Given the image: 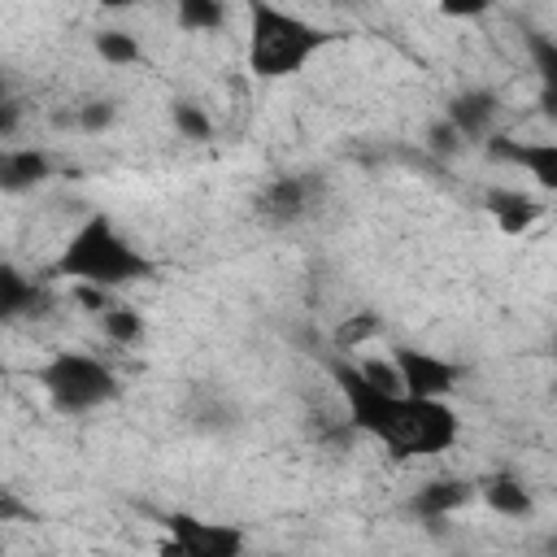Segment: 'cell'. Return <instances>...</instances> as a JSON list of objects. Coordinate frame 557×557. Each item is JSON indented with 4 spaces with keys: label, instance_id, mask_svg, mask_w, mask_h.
<instances>
[{
    "label": "cell",
    "instance_id": "1",
    "mask_svg": "<svg viewBox=\"0 0 557 557\" xmlns=\"http://www.w3.org/2000/svg\"><path fill=\"white\" fill-rule=\"evenodd\" d=\"M326 374L344 400V418L352 431L370 435L392 453V461H413V457H440L457 444L461 418L448 400L435 396H409L396 387L374 383L361 361L348 352L326 357Z\"/></svg>",
    "mask_w": 557,
    "mask_h": 557
},
{
    "label": "cell",
    "instance_id": "2",
    "mask_svg": "<svg viewBox=\"0 0 557 557\" xmlns=\"http://www.w3.org/2000/svg\"><path fill=\"white\" fill-rule=\"evenodd\" d=\"M57 274L70 278V283H91V287L117 292V287L152 278L157 261L144 248H135L117 231V222L109 213H87L70 231V239H65V248L57 257Z\"/></svg>",
    "mask_w": 557,
    "mask_h": 557
},
{
    "label": "cell",
    "instance_id": "3",
    "mask_svg": "<svg viewBox=\"0 0 557 557\" xmlns=\"http://www.w3.org/2000/svg\"><path fill=\"white\" fill-rule=\"evenodd\" d=\"M335 39L339 30H326L274 0H248V74L261 83L296 78Z\"/></svg>",
    "mask_w": 557,
    "mask_h": 557
},
{
    "label": "cell",
    "instance_id": "4",
    "mask_svg": "<svg viewBox=\"0 0 557 557\" xmlns=\"http://www.w3.org/2000/svg\"><path fill=\"white\" fill-rule=\"evenodd\" d=\"M35 383L48 396V405L57 413H65V418L96 413V409H104V405H113L122 396V383H117L113 366L91 357V352H74V348L52 352L35 370Z\"/></svg>",
    "mask_w": 557,
    "mask_h": 557
},
{
    "label": "cell",
    "instance_id": "5",
    "mask_svg": "<svg viewBox=\"0 0 557 557\" xmlns=\"http://www.w3.org/2000/svg\"><path fill=\"white\" fill-rule=\"evenodd\" d=\"M248 535L231 522H205L191 513H165V540L161 553L174 557H239Z\"/></svg>",
    "mask_w": 557,
    "mask_h": 557
},
{
    "label": "cell",
    "instance_id": "6",
    "mask_svg": "<svg viewBox=\"0 0 557 557\" xmlns=\"http://www.w3.org/2000/svg\"><path fill=\"white\" fill-rule=\"evenodd\" d=\"M392 361L400 370V387L409 396H435V400H448L457 392V383L466 379V366L453 361V357H440V352H426V348H413V344H396L392 348Z\"/></svg>",
    "mask_w": 557,
    "mask_h": 557
},
{
    "label": "cell",
    "instance_id": "7",
    "mask_svg": "<svg viewBox=\"0 0 557 557\" xmlns=\"http://www.w3.org/2000/svg\"><path fill=\"white\" fill-rule=\"evenodd\" d=\"M318 200H322V183L313 174H278L261 187L257 218L283 231V226H296L309 213H318Z\"/></svg>",
    "mask_w": 557,
    "mask_h": 557
},
{
    "label": "cell",
    "instance_id": "8",
    "mask_svg": "<svg viewBox=\"0 0 557 557\" xmlns=\"http://www.w3.org/2000/svg\"><path fill=\"white\" fill-rule=\"evenodd\" d=\"M487 157L522 170L544 196H557V139H513V135H492Z\"/></svg>",
    "mask_w": 557,
    "mask_h": 557
},
{
    "label": "cell",
    "instance_id": "9",
    "mask_svg": "<svg viewBox=\"0 0 557 557\" xmlns=\"http://www.w3.org/2000/svg\"><path fill=\"white\" fill-rule=\"evenodd\" d=\"M444 117L466 135V144H487L500 122V96L492 87H466L453 91L444 104Z\"/></svg>",
    "mask_w": 557,
    "mask_h": 557
},
{
    "label": "cell",
    "instance_id": "10",
    "mask_svg": "<svg viewBox=\"0 0 557 557\" xmlns=\"http://www.w3.org/2000/svg\"><path fill=\"white\" fill-rule=\"evenodd\" d=\"M483 209H487V218L496 222L500 235H527L548 213V205L540 196L522 191V187H487L483 191Z\"/></svg>",
    "mask_w": 557,
    "mask_h": 557
},
{
    "label": "cell",
    "instance_id": "11",
    "mask_svg": "<svg viewBox=\"0 0 557 557\" xmlns=\"http://www.w3.org/2000/svg\"><path fill=\"white\" fill-rule=\"evenodd\" d=\"M474 496H479V483H470L466 474H440V479H426V483L413 492L409 509H413L422 522H444V518H453L457 509H466Z\"/></svg>",
    "mask_w": 557,
    "mask_h": 557
},
{
    "label": "cell",
    "instance_id": "12",
    "mask_svg": "<svg viewBox=\"0 0 557 557\" xmlns=\"http://www.w3.org/2000/svg\"><path fill=\"white\" fill-rule=\"evenodd\" d=\"M52 170H57V161H52V152L48 148H17V144H4V152H0V187L9 191V196H22V191H35L39 183H48L52 178Z\"/></svg>",
    "mask_w": 557,
    "mask_h": 557
},
{
    "label": "cell",
    "instance_id": "13",
    "mask_svg": "<svg viewBox=\"0 0 557 557\" xmlns=\"http://www.w3.org/2000/svg\"><path fill=\"white\" fill-rule=\"evenodd\" d=\"M479 500H483L496 518H531V513H535L531 487H527L518 474H509V470H496V474L479 479Z\"/></svg>",
    "mask_w": 557,
    "mask_h": 557
},
{
    "label": "cell",
    "instance_id": "14",
    "mask_svg": "<svg viewBox=\"0 0 557 557\" xmlns=\"http://www.w3.org/2000/svg\"><path fill=\"white\" fill-rule=\"evenodd\" d=\"M44 305H48V296H44V287H39L35 278H26L17 265H0V313H4L9 322H17V318H39Z\"/></svg>",
    "mask_w": 557,
    "mask_h": 557
},
{
    "label": "cell",
    "instance_id": "15",
    "mask_svg": "<svg viewBox=\"0 0 557 557\" xmlns=\"http://www.w3.org/2000/svg\"><path fill=\"white\" fill-rule=\"evenodd\" d=\"M527 57L540 78V113L557 122V39L544 30H527Z\"/></svg>",
    "mask_w": 557,
    "mask_h": 557
},
{
    "label": "cell",
    "instance_id": "16",
    "mask_svg": "<svg viewBox=\"0 0 557 557\" xmlns=\"http://www.w3.org/2000/svg\"><path fill=\"white\" fill-rule=\"evenodd\" d=\"M231 17L226 0H174V26L187 35H218Z\"/></svg>",
    "mask_w": 557,
    "mask_h": 557
},
{
    "label": "cell",
    "instance_id": "17",
    "mask_svg": "<svg viewBox=\"0 0 557 557\" xmlns=\"http://www.w3.org/2000/svg\"><path fill=\"white\" fill-rule=\"evenodd\" d=\"M91 48H96V57H100L104 65H113V70H126V65H144V44H139L131 30H122V26L96 30Z\"/></svg>",
    "mask_w": 557,
    "mask_h": 557
},
{
    "label": "cell",
    "instance_id": "18",
    "mask_svg": "<svg viewBox=\"0 0 557 557\" xmlns=\"http://www.w3.org/2000/svg\"><path fill=\"white\" fill-rule=\"evenodd\" d=\"M96 318H100L104 339L117 344V348H135V344L144 339V331H148V326H144V313L131 309V305H109V309H100Z\"/></svg>",
    "mask_w": 557,
    "mask_h": 557
},
{
    "label": "cell",
    "instance_id": "19",
    "mask_svg": "<svg viewBox=\"0 0 557 557\" xmlns=\"http://www.w3.org/2000/svg\"><path fill=\"white\" fill-rule=\"evenodd\" d=\"M170 122H174V131H178L183 139H191V144H209V139H213V117H209L196 100H174V104H170Z\"/></svg>",
    "mask_w": 557,
    "mask_h": 557
},
{
    "label": "cell",
    "instance_id": "20",
    "mask_svg": "<svg viewBox=\"0 0 557 557\" xmlns=\"http://www.w3.org/2000/svg\"><path fill=\"white\" fill-rule=\"evenodd\" d=\"M83 135H104V131H113L117 126V100H109V96H96V100H83L78 109H74V117H70Z\"/></svg>",
    "mask_w": 557,
    "mask_h": 557
},
{
    "label": "cell",
    "instance_id": "21",
    "mask_svg": "<svg viewBox=\"0 0 557 557\" xmlns=\"http://www.w3.org/2000/svg\"><path fill=\"white\" fill-rule=\"evenodd\" d=\"M370 335H379V318H374V313H352L348 322L335 326L331 348H335V352H352V348H361Z\"/></svg>",
    "mask_w": 557,
    "mask_h": 557
},
{
    "label": "cell",
    "instance_id": "22",
    "mask_svg": "<svg viewBox=\"0 0 557 557\" xmlns=\"http://www.w3.org/2000/svg\"><path fill=\"white\" fill-rule=\"evenodd\" d=\"M461 148H466V135H461V131L440 113V117L426 126V152H431V157H440V161H448V157H457Z\"/></svg>",
    "mask_w": 557,
    "mask_h": 557
},
{
    "label": "cell",
    "instance_id": "23",
    "mask_svg": "<svg viewBox=\"0 0 557 557\" xmlns=\"http://www.w3.org/2000/svg\"><path fill=\"white\" fill-rule=\"evenodd\" d=\"M492 4H496V0H435V9H440L444 17H453V22H470V17H483Z\"/></svg>",
    "mask_w": 557,
    "mask_h": 557
},
{
    "label": "cell",
    "instance_id": "24",
    "mask_svg": "<svg viewBox=\"0 0 557 557\" xmlns=\"http://www.w3.org/2000/svg\"><path fill=\"white\" fill-rule=\"evenodd\" d=\"M100 9H109V13H126V9H135V4H144V0H96Z\"/></svg>",
    "mask_w": 557,
    "mask_h": 557
},
{
    "label": "cell",
    "instance_id": "25",
    "mask_svg": "<svg viewBox=\"0 0 557 557\" xmlns=\"http://www.w3.org/2000/svg\"><path fill=\"white\" fill-rule=\"evenodd\" d=\"M335 4H366V0H335Z\"/></svg>",
    "mask_w": 557,
    "mask_h": 557
},
{
    "label": "cell",
    "instance_id": "26",
    "mask_svg": "<svg viewBox=\"0 0 557 557\" xmlns=\"http://www.w3.org/2000/svg\"><path fill=\"white\" fill-rule=\"evenodd\" d=\"M553 361H557V339H553Z\"/></svg>",
    "mask_w": 557,
    "mask_h": 557
},
{
    "label": "cell",
    "instance_id": "27",
    "mask_svg": "<svg viewBox=\"0 0 557 557\" xmlns=\"http://www.w3.org/2000/svg\"><path fill=\"white\" fill-rule=\"evenodd\" d=\"M553 396H557V379H553Z\"/></svg>",
    "mask_w": 557,
    "mask_h": 557
}]
</instances>
